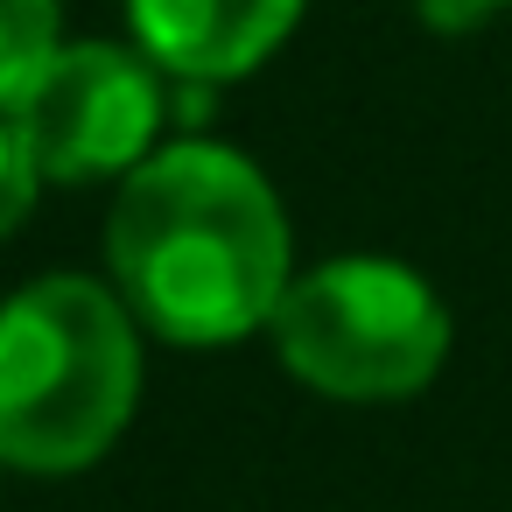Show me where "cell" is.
<instances>
[{"instance_id":"cell-4","label":"cell","mask_w":512,"mask_h":512,"mask_svg":"<svg viewBox=\"0 0 512 512\" xmlns=\"http://www.w3.org/2000/svg\"><path fill=\"white\" fill-rule=\"evenodd\" d=\"M155 57L113 43H57V57L15 92V127L50 183H92L113 169H141L162 127Z\"/></svg>"},{"instance_id":"cell-3","label":"cell","mask_w":512,"mask_h":512,"mask_svg":"<svg viewBox=\"0 0 512 512\" xmlns=\"http://www.w3.org/2000/svg\"><path fill=\"white\" fill-rule=\"evenodd\" d=\"M274 344L295 379L337 400L421 393L449 358V316L435 288L393 260H330L288 281Z\"/></svg>"},{"instance_id":"cell-7","label":"cell","mask_w":512,"mask_h":512,"mask_svg":"<svg viewBox=\"0 0 512 512\" xmlns=\"http://www.w3.org/2000/svg\"><path fill=\"white\" fill-rule=\"evenodd\" d=\"M36 183H43V169H36V155H29V141H22V127H15V113H0V239H8V232L29 218Z\"/></svg>"},{"instance_id":"cell-8","label":"cell","mask_w":512,"mask_h":512,"mask_svg":"<svg viewBox=\"0 0 512 512\" xmlns=\"http://www.w3.org/2000/svg\"><path fill=\"white\" fill-rule=\"evenodd\" d=\"M428 22H477L484 8H505V0H421Z\"/></svg>"},{"instance_id":"cell-1","label":"cell","mask_w":512,"mask_h":512,"mask_svg":"<svg viewBox=\"0 0 512 512\" xmlns=\"http://www.w3.org/2000/svg\"><path fill=\"white\" fill-rule=\"evenodd\" d=\"M106 253L127 309L169 344H239L288 295V211L218 141H176L127 169Z\"/></svg>"},{"instance_id":"cell-6","label":"cell","mask_w":512,"mask_h":512,"mask_svg":"<svg viewBox=\"0 0 512 512\" xmlns=\"http://www.w3.org/2000/svg\"><path fill=\"white\" fill-rule=\"evenodd\" d=\"M57 57V0H0V113Z\"/></svg>"},{"instance_id":"cell-5","label":"cell","mask_w":512,"mask_h":512,"mask_svg":"<svg viewBox=\"0 0 512 512\" xmlns=\"http://www.w3.org/2000/svg\"><path fill=\"white\" fill-rule=\"evenodd\" d=\"M141 57H155L169 78L225 85L246 78L302 15V0H127Z\"/></svg>"},{"instance_id":"cell-2","label":"cell","mask_w":512,"mask_h":512,"mask_svg":"<svg viewBox=\"0 0 512 512\" xmlns=\"http://www.w3.org/2000/svg\"><path fill=\"white\" fill-rule=\"evenodd\" d=\"M141 393L134 309L85 274L0 302V463L64 477L99 463Z\"/></svg>"}]
</instances>
